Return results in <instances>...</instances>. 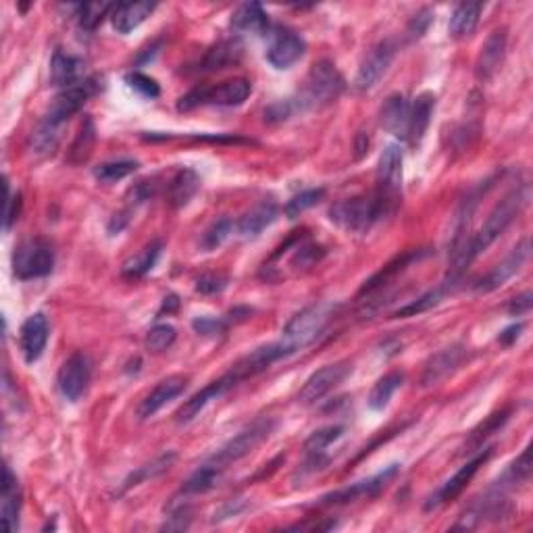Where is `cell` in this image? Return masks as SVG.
Wrapping results in <instances>:
<instances>
[{"label":"cell","mask_w":533,"mask_h":533,"mask_svg":"<svg viewBox=\"0 0 533 533\" xmlns=\"http://www.w3.org/2000/svg\"><path fill=\"white\" fill-rule=\"evenodd\" d=\"M278 215H279V208L275 202L263 200L261 205H256L253 211H248L242 219L238 221L236 230L242 238L253 239L256 236H261V233L265 231L269 225H273L275 221H278Z\"/></svg>","instance_id":"obj_25"},{"label":"cell","mask_w":533,"mask_h":533,"mask_svg":"<svg viewBox=\"0 0 533 533\" xmlns=\"http://www.w3.org/2000/svg\"><path fill=\"white\" fill-rule=\"evenodd\" d=\"M177 338V329L173 325H154L151 332L146 335V349L151 352H163L167 349H171L173 342Z\"/></svg>","instance_id":"obj_45"},{"label":"cell","mask_w":533,"mask_h":533,"mask_svg":"<svg viewBox=\"0 0 533 533\" xmlns=\"http://www.w3.org/2000/svg\"><path fill=\"white\" fill-rule=\"evenodd\" d=\"M344 435L342 425H332V427H323L315 431L310 438L304 442V452L307 457H325V451L333 444L335 440H340Z\"/></svg>","instance_id":"obj_40"},{"label":"cell","mask_w":533,"mask_h":533,"mask_svg":"<svg viewBox=\"0 0 533 533\" xmlns=\"http://www.w3.org/2000/svg\"><path fill=\"white\" fill-rule=\"evenodd\" d=\"M531 255V244L529 238H523L521 242L514 247L511 253H508L505 259H502L498 265H496L492 271H490L486 278L479 279V284L475 286V290L479 294H490V292L498 290L506 284L508 279H513L517 275L527 261H529Z\"/></svg>","instance_id":"obj_15"},{"label":"cell","mask_w":533,"mask_h":533,"mask_svg":"<svg viewBox=\"0 0 533 533\" xmlns=\"http://www.w3.org/2000/svg\"><path fill=\"white\" fill-rule=\"evenodd\" d=\"M394 57H396V44L392 40H383L375 48H371V52L363 59L355 77V88L358 92H367V90L375 88L381 77L388 74Z\"/></svg>","instance_id":"obj_14"},{"label":"cell","mask_w":533,"mask_h":533,"mask_svg":"<svg viewBox=\"0 0 533 533\" xmlns=\"http://www.w3.org/2000/svg\"><path fill=\"white\" fill-rule=\"evenodd\" d=\"M490 457H492V448H486V451L479 452L475 459L460 466V469L454 473L451 479H446L444 486H442L438 492H435L427 502H425V511H435V508L444 506V505H448V502H452L454 498H459V496L463 494V490L469 486L471 479L475 477L479 466L486 463Z\"/></svg>","instance_id":"obj_16"},{"label":"cell","mask_w":533,"mask_h":533,"mask_svg":"<svg viewBox=\"0 0 533 533\" xmlns=\"http://www.w3.org/2000/svg\"><path fill=\"white\" fill-rule=\"evenodd\" d=\"M55 267V250L46 239H27L20 244L13 255V271L20 279L44 278Z\"/></svg>","instance_id":"obj_7"},{"label":"cell","mask_w":533,"mask_h":533,"mask_svg":"<svg viewBox=\"0 0 533 533\" xmlns=\"http://www.w3.org/2000/svg\"><path fill=\"white\" fill-rule=\"evenodd\" d=\"M239 57H242V44H239V40H223L207 52L205 59H202V69L205 71L225 69L230 67V65L238 63Z\"/></svg>","instance_id":"obj_33"},{"label":"cell","mask_w":533,"mask_h":533,"mask_svg":"<svg viewBox=\"0 0 533 533\" xmlns=\"http://www.w3.org/2000/svg\"><path fill=\"white\" fill-rule=\"evenodd\" d=\"M508 415H511V412H508V411L496 412V415L490 417L486 423L479 425V427L471 434L469 446H482L483 442H486L490 438V435L494 434V431H498L502 427V425H505L508 421Z\"/></svg>","instance_id":"obj_46"},{"label":"cell","mask_w":533,"mask_h":533,"mask_svg":"<svg viewBox=\"0 0 533 533\" xmlns=\"http://www.w3.org/2000/svg\"><path fill=\"white\" fill-rule=\"evenodd\" d=\"M409 117H411V105L406 103L403 94H394L386 100V105L381 106L380 121L381 128L390 134L404 137L409 134Z\"/></svg>","instance_id":"obj_23"},{"label":"cell","mask_w":533,"mask_h":533,"mask_svg":"<svg viewBox=\"0 0 533 533\" xmlns=\"http://www.w3.org/2000/svg\"><path fill=\"white\" fill-rule=\"evenodd\" d=\"M190 506L188 505H182V506H176V508H171V514H169V519H167V523L163 525V529H176V531H179V529H185V527L190 525V521H192V517H190Z\"/></svg>","instance_id":"obj_51"},{"label":"cell","mask_w":533,"mask_h":533,"mask_svg":"<svg viewBox=\"0 0 533 533\" xmlns=\"http://www.w3.org/2000/svg\"><path fill=\"white\" fill-rule=\"evenodd\" d=\"M137 169L136 161H113V163H103L94 169V177L103 184H115L119 179H125Z\"/></svg>","instance_id":"obj_43"},{"label":"cell","mask_w":533,"mask_h":533,"mask_svg":"<svg viewBox=\"0 0 533 533\" xmlns=\"http://www.w3.org/2000/svg\"><path fill=\"white\" fill-rule=\"evenodd\" d=\"M82 74H83V65L80 59L65 55L61 51L55 52V57H52V63H51V80L55 86L63 90L75 86V83L83 82Z\"/></svg>","instance_id":"obj_29"},{"label":"cell","mask_w":533,"mask_h":533,"mask_svg":"<svg viewBox=\"0 0 533 533\" xmlns=\"http://www.w3.org/2000/svg\"><path fill=\"white\" fill-rule=\"evenodd\" d=\"M221 475H223V471L207 460V463L202 465L200 469L192 473L188 482L184 483V494H207L208 490H213L221 482Z\"/></svg>","instance_id":"obj_38"},{"label":"cell","mask_w":533,"mask_h":533,"mask_svg":"<svg viewBox=\"0 0 533 533\" xmlns=\"http://www.w3.org/2000/svg\"><path fill=\"white\" fill-rule=\"evenodd\" d=\"M233 230H236V223H233L231 219L223 217V219L213 221V223L207 227V231L202 233L200 247L205 250H217L219 247H223L227 239H230Z\"/></svg>","instance_id":"obj_42"},{"label":"cell","mask_w":533,"mask_h":533,"mask_svg":"<svg viewBox=\"0 0 533 533\" xmlns=\"http://www.w3.org/2000/svg\"><path fill=\"white\" fill-rule=\"evenodd\" d=\"M115 4L111 3H86L77 7V21L83 32H94L96 27L103 23V20L109 13H113Z\"/></svg>","instance_id":"obj_41"},{"label":"cell","mask_w":533,"mask_h":533,"mask_svg":"<svg viewBox=\"0 0 533 533\" xmlns=\"http://www.w3.org/2000/svg\"><path fill=\"white\" fill-rule=\"evenodd\" d=\"M227 287V278L225 275H217V273H207L196 281V290L200 294H219Z\"/></svg>","instance_id":"obj_48"},{"label":"cell","mask_w":533,"mask_h":533,"mask_svg":"<svg viewBox=\"0 0 533 533\" xmlns=\"http://www.w3.org/2000/svg\"><path fill=\"white\" fill-rule=\"evenodd\" d=\"M529 310H531V292H525V294L517 296L511 304H508V313L511 315L521 317V315L529 313Z\"/></svg>","instance_id":"obj_53"},{"label":"cell","mask_w":533,"mask_h":533,"mask_svg":"<svg viewBox=\"0 0 533 533\" xmlns=\"http://www.w3.org/2000/svg\"><path fill=\"white\" fill-rule=\"evenodd\" d=\"M94 142H96L94 121L90 117H86L83 119L80 131H77L74 144H71V148H69V157H67L69 163L71 165L86 163V161L90 159V154H92Z\"/></svg>","instance_id":"obj_37"},{"label":"cell","mask_w":533,"mask_h":533,"mask_svg":"<svg viewBox=\"0 0 533 533\" xmlns=\"http://www.w3.org/2000/svg\"><path fill=\"white\" fill-rule=\"evenodd\" d=\"M333 310L335 307L332 302H317L302 309L301 313L287 321L284 332H281V344L290 350V355L296 350L307 349V346L313 344L325 332L327 323L333 317Z\"/></svg>","instance_id":"obj_3"},{"label":"cell","mask_w":533,"mask_h":533,"mask_svg":"<svg viewBox=\"0 0 533 533\" xmlns=\"http://www.w3.org/2000/svg\"><path fill=\"white\" fill-rule=\"evenodd\" d=\"M527 200H529V188H527V185H517V188L508 192L505 199L492 208V213L488 215L486 223H483L482 230H479L473 238L466 239L457 253H452V267H451V278L448 279L459 281L460 273H463L479 255L486 253L496 239L508 230V225L513 223L514 217H517Z\"/></svg>","instance_id":"obj_1"},{"label":"cell","mask_w":533,"mask_h":533,"mask_svg":"<svg viewBox=\"0 0 533 533\" xmlns=\"http://www.w3.org/2000/svg\"><path fill=\"white\" fill-rule=\"evenodd\" d=\"M176 463V452H167V454H161L159 459H154L153 463L144 465V466H137V469L134 473H129L128 477H125V482L121 483V488H119V496L128 492V490L136 488V486H142L144 482H148V479H154L159 475H163L165 471L171 469V465Z\"/></svg>","instance_id":"obj_32"},{"label":"cell","mask_w":533,"mask_h":533,"mask_svg":"<svg viewBox=\"0 0 533 533\" xmlns=\"http://www.w3.org/2000/svg\"><path fill=\"white\" fill-rule=\"evenodd\" d=\"M506 42H508V35L505 27L496 29V32L490 34L488 40L483 42L482 52H479L475 63V75L479 82L483 83L490 82L496 75V71L500 69V63L506 52Z\"/></svg>","instance_id":"obj_21"},{"label":"cell","mask_w":533,"mask_h":533,"mask_svg":"<svg viewBox=\"0 0 533 533\" xmlns=\"http://www.w3.org/2000/svg\"><path fill=\"white\" fill-rule=\"evenodd\" d=\"M403 381H404V375L400 373V371H392V373L383 375L381 380H377L373 390H371V394H369V400H367L369 409L371 411L386 409V406L390 404L394 394H396V390L403 388Z\"/></svg>","instance_id":"obj_34"},{"label":"cell","mask_w":533,"mask_h":533,"mask_svg":"<svg viewBox=\"0 0 533 533\" xmlns=\"http://www.w3.org/2000/svg\"><path fill=\"white\" fill-rule=\"evenodd\" d=\"M200 190V177L194 169H179L176 176L171 177L169 185H167V200L173 208H182L190 205V200L194 199L196 192Z\"/></svg>","instance_id":"obj_28"},{"label":"cell","mask_w":533,"mask_h":533,"mask_svg":"<svg viewBox=\"0 0 533 533\" xmlns=\"http://www.w3.org/2000/svg\"><path fill=\"white\" fill-rule=\"evenodd\" d=\"M273 429H275L273 419H267V417L256 419L253 425H248L247 429H242L238 435H233L230 442H225V444L221 446L211 459H208V463L215 465L221 471H225L231 463H238V460L248 457L250 452H255L256 448H259L263 442L273 434Z\"/></svg>","instance_id":"obj_6"},{"label":"cell","mask_w":533,"mask_h":533,"mask_svg":"<svg viewBox=\"0 0 533 533\" xmlns=\"http://www.w3.org/2000/svg\"><path fill=\"white\" fill-rule=\"evenodd\" d=\"M396 475H398V465H390L388 469L380 471L373 477L363 479V482L352 483L349 488L323 496V505H350V502L375 498V496H380L383 490L390 486V482Z\"/></svg>","instance_id":"obj_13"},{"label":"cell","mask_w":533,"mask_h":533,"mask_svg":"<svg viewBox=\"0 0 533 533\" xmlns=\"http://www.w3.org/2000/svg\"><path fill=\"white\" fill-rule=\"evenodd\" d=\"M431 21H434V15H431V11H427V9L421 11V13L412 17V21L409 23L411 40H419V38H421V35L425 32H427V27H429Z\"/></svg>","instance_id":"obj_52"},{"label":"cell","mask_w":533,"mask_h":533,"mask_svg":"<svg viewBox=\"0 0 533 533\" xmlns=\"http://www.w3.org/2000/svg\"><path fill=\"white\" fill-rule=\"evenodd\" d=\"M483 4L482 3H460L454 13L451 17V23H448V32H451L452 38H466L475 32L479 17H482Z\"/></svg>","instance_id":"obj_31"},{"label":"cell","mask_w":533,"mask_h":533,"mask_svg":"<svg viewBox=\"0 0 533 533\" xmlns=\"http://www.w3.org/2000/svg\"><path fill=\"white\" fill-rule=\"evenodd\" d=\"M192 327H194L196 333H200V335H221V333H225L227 321L213 319V317H199V319L192 321Z\"/></svg>","instance_id":"obj_49"},{"label":"cell","mask_w":533,"mask_h":533,"mask_svg":"<svg viewBox=\"0 0 533 533\" xmlns=\"http://www.w3.org/2000/svg\"><path fill=\"white\" fill-rule=\"evenodd\" d=\"M231 27L236 32H250L263 34L269 27L267 13L263 11L259 3H244L231 13Z\"/></svg>","instance_id":"obj_30"},{"label":"cell","mask_w":533,"mask_h":533,"mask_svg":"<svg viewBox=\"0 0 533 533\" xmlns=\"http://www.w3.org/2000/svg\"><path fill=\"white\" fill-rule=\"evenodd\" d=\"M521 332H523V323H517V325H511V327H506L505 332L500 333V342L505 344V346H511V344H514L519 340V335H521Z\"/></svg>","instance_id":"obj_54"},{"label":"cell","mask_w":533,"mask_h":533,"mask_svg":"<svg viewBox=\"0 0 533 533\" xmlns=\"http://www.w3.org/2000/svg\"><path fill=\"white\" fill-rule=\"evenodd\" d=\"M344 88V77L335 69L332 61L315 63L307 77V86L301 92V98L296 100L298 111L319 109V106L332 105L342 96Z\"/></svg>","instance_id":"obj_4"},{"label":"cell","mask_w":533,"mask_h":533,"mask_svg":"<svg viewBox=\"0 0 533 533\" xmlns=\"http://www.w3.org/2000/svg\"><path fill=\"white\" fill-rule=\"evenodd\" d=\"M290 355V350L286 349L284 344H269V346H261V349H256L247 355L244 358H239V361L233 364V367L227 371V375H230V380L236 383H242L250 380V377L263 373V371H267L271 367L273 363L281 361V358Z\"/></svg>","instance_id":"obj_17"},{"label":"cell","mask_w":533,"mask_h":533,"mask_svg":"<svg viewBox=\"0 0 533 533\" xmlns=\"http://www.w3.org/2000/svg\"><path fill=\"white\" fill-rule=\"evenodd\" d=\"M90 380H92V363H90V358L83 352H75L59 369V392L69 403H77L86 394Z\"/></svg>","instance_id":"obj_11"},{"label":"cell","mask_w":533,"mask_h":533,"mask_svg":"<svg viewBox=\"0 0 533 533\" xmlns=\"http://www.w3.org/2000/svg\"><path fill=\"white\" fill-rule=\"evenodd\" d=\"M350 371H352V364L349 361L325 364V367L315 371V373L304 381L302 390L298 392V403L307 406L317 404L319 400L325 398L329 392H333L335 388L350 375Z\"/></svg>","instance_id":"obj_10"},{"label":"cell","mask_w":533,"mask_h":533,"mask_svg":"<svg viewBox=\"0 0 533 533\" xmlns=\"http://www.w3.org/2000/svg\"><path fill=\"white\" fill-rule=\"evenodd\" d=\"M323 196H325V190L323 188L304 190V192H301V194H296L294 199L287 200V205H286L287 219H296L298 215H302L304 211H309V208L319 205V202L323 200Z\"/></svg>","instance_id":"obj_44"},{"label":"cell","mask_w":533,"mask_h":533,"mask_svg":"<svg viewBox=\"0 0 533 533\" xmlns=\"http://www.w3.org/2000/svg\"><path fill=\"white\" fill-rule=\"evenodd\" d=\"M125 80H128L129 88H134L137 94L144 96V98H159L161 88H159V83L153 80V77L144 75V74H140V71H134V74H129Z\"/></svg>","instance_id":"obj_47"},{"label":"cell","mask_w":533,"mask_h":533,"mask_svg":"<svg viewBox=\"0 0 533 533\" xmlns=\"http://www.w3.org/2000/svg\"><path fill=\"white\" fill-rule=\"evenodd\" d=\"M394 207L388 205V202L380 199L377 194L355 196V199L335 202V205L329 208V219L346 231L367 233L377 221L386 217V215H390Z\"/></svg>","instance_id":"obj_2"},{"label":"cell","mask_w":533,"mask_h":533,"mask_svg":"<svg viewBox=\"0 0 533 533\" xmlns=\"http://www.w3.org/2000/svg\"><path fill=\"white\" fill-rule=\"evenodd\" d=\"M421 256H423L421 250H412V253H409V255L398 256L396 261L390 263V265H388V267H383L380 273L373 275V278H371V279L367 281V284H364V286L361 287V296H363V294H371V292H375L377 287H381L383 284H388V281H390V279L394 278V275L403 271V269H404L406 265H411L412 261H419V259H421Z\"/></svg>","instance_id":"obj_39"},{"label":"cell","mask_w":533,"mask_h":533,"mask_svg":"<svg viewBox=\"0 0 533 533\" xmlns=\"http://www.w3.org/2000/svg\"><path fill=\"white\" fill-rule=\"evenodd\" d=\"M161 250H163L161 242H153V244H148L146 248H142L136 256H131L129 261H125V265H123L125 278L137 279V278H144L148 271H153V267L157 265V261L161 256Z\"/></svg>","instance_id":"obj_35"},{"label":"cell","mask_w":533,"mask_h":533,"mask_svg":"<svg viewBox=\"0 0 533 533\" xmlns=\"http://www.w3.org/2000/svg\"><path fill=\"white\" fill-rule=\"evenodd\" d=\"M48 335H51V323H48L44 313H34L32 317H27L20 332V346L26 363L32 364L44 355Z\"/></svg>","instance_id":"obj_20"},{"label":"cell","mask_w":533,"mask_h":533,"mask_svg":"<svg viewBox=\"0 0 533 533\" xmlns=\"http://www.w3.org/2000/svg\"><path fill=\"white\" fill-rule=\"evenodd\" d=\"M465 346L463 344H452L448 349L435 352L434 357L425 363L423 375H421V386L423 388H434L440 386L442 381H446L454 371L460 367V363L465 361Z\"/></svg>","instance_id":"obj_18"},{"label":"cell","mask_w":533,"mask_h":533,"mask_svg":"<svg viewBox=\"0 0 533 533\" xmlns=\"http://www.w3.org/2000/svg\"><path fill=\"white\" fill-rule=\"evenodd\" d=\"M231 388H236V383L230 380V375H227V373L223 377H219L217 381L208 383L205 390H200L199 394H194V396H192L190 400H185L182 409L177 411V421L179 423L192 421V419L199 415V412L205 409L208 403H213V400L223 396V394L230 392Z\"/></svg>","instance_id":"obj_22"},{"label":"cell","mask_w":533,"mask_h":533,"mask_svg":"<svg viewBox=\"0 0 533 533\" xmlns=\"http://www.w3.org/2000/svg\"><path fill=\"white\" fill-rule=\"evenodd\" d=\"M21 213V194H13L7 184V205H4V231H9Z\"/></svg>","instance_id":"obj_50"},{"label":"cell","mask_w":533,"mask_h":533,"mask_svg":"<svg viewBox=\"0 0 533 533\" xmlns=\"http://www.w3.org/2000/svg\"><path fill=\"white\" fill-rule=\"evenodd\" d=\"M239 511H242V505H238V500L230 502V505H225L219 513H215V521L225 519V517H233V514H238Z\"/></svg>","instance_id":"obj_55"},{"label":"cell","mask_w":533,"mask_h":533,"mask_svg":"<svg viewBox=\"0 0 533 533\" xmlns=\"http://www.w3.org/2000/svg\"><path fill=\"white\" fill-rule=\"evenodd\" d=\"M157 9L154 3H121L115 4L111 13V23L119 34L134 32L137 26H142L148 17L153 15V11Z\"/></svg>","instance_id":"obj_27"},{"label":"cell","mask_w":533,"mask_h":533,"mask_svg":"<svg viewBox=\"0 0 533 533\" xmlns=\"http://www.w3.org/2000/svg\"><path fill=\"white\" fill-rule=\"evenodd\" d=\"M253 92V83L247 77H233V80L221 82L217 86H202L190 90L182 96L177 103V111H192L199 106L213 105V106H238L248 98Z\"/></svg>","instance_id":"obj_5"},{"label":"cell","mask_w":533,"mask_h":533,"mask_svg":"<svg viewBox=\"0 0 533 533\" xmlns=\"http://www.w3.org/2000/svg\"><path fill=\"white\" fill-rule=\"evenodd\" d=\"M454 286H457V281L446 279L444 284L435 287V290H429L427 294H423L421 298H417L415 302H411V304H406V307L398 309L396 315H394V317H415V315L427 313L429 309L438 307V304L442 302V298H444L446 294H451V290H452Z\"/></svg>","instance_id":"obj_36"},{"label":"cell","mask_w":533,"mask_h":533,"mask_svg":"<svg viewBox=\"0 0 533 533\" xmlns=\"http://www.w3.org/2000/svg\"><path fill=\"white\" fill-rule=\"evenodd\" d=\"M20 511H21V490L17 477L9 466H4L3 477V505H0V517L7 531H17L20 527Z\"/></svg>","instance_id":"obj_26"},{"label":"cell","mask_w":533,"mask_h":533,"mask_svg":"<svg viewBox=\"0 0 533 533\" xmlns=\"http://www.w3.org/2000/svg\"><path fill=\"white\" fill-rule=\"evenodd\" d=\"M96 92H98V82L96 80H83L80 83H75V86L65 88L55 98V103L51 105V109H48L44 121L42 123L61 129L63 123L67 121L69 117H74Z\"/></svg>","instance_id":"obj_9"},{"label":"cell","mask_w":533,"mask_h":533,"mask_svg":"<svg viewBox=\"0 0 533 533\" xmlns=\"http://www.w3.org/2000/svg\"><path fill=\"white\" fill-rule=\"evenodd\" d=\"M185 388H188V377L185 375L165 377L163 381H159L153 388L151 394H146V398L137 406V419L146 421V419L154 417L163 406L169 404L171 400H176L179 394H184Z\"/></svg>","instance_id":"obj_19"},{"label":"cell","mask_w":533,"mask_h":533,"mask_svg":"<svg viewBox=\"0 0 533 533\" xmlns=\"http://www.w3.org/2000/svg\"><path fill=\"white\" fill-rule=\"evenodd\" d=\"M304 51H307V42L296 32L286 27H275L269 34L265 57L275 69H290L292 65H296L304 57Z\"/></svg>","instance_id":"obj_12"},{"label":"cell","mask_w":533,"mask_h":533,"mask_svg":"<svg viewBox=\"0 0 533 533\" xmlns=\"http://www.w3.org/2000/svg\"><path fill=\"white\" fill-rule=\"evenodd\" d=\"M435 96L431 92H423L415 98V103L411 105V117H409V134L406 140L411 142V146H419L423 142L427 128L431 123V115H434Z\"/></svg>","instance_id":"obj_24"},{"label":"cell","mask_w":533,"mask_h":533,"mask_svg":"<svg viewBox=\"0 0 533 533\" xmlns=\"http://www.w3.org/2000/svg\"><path fill=\"white\" fill-rule=\"evenodd\" d=\"M400 190H403V151L398 144H388L380 157V165H377L375 194L396 208Z\"/></svg>","instance_id":"obj_8"}]
</instances>
